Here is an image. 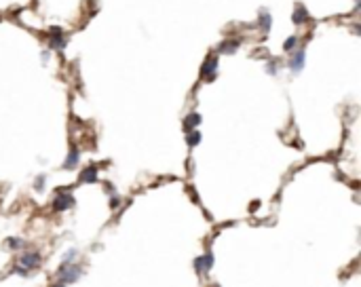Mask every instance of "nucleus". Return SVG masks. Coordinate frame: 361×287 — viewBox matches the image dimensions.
Wrapping results in <instances>:
<instances>
[{
    "instance_id": "12",
    "label": "nucleus",
    "mask_w": 361,
    "mask_h": 287,
    "mask_svg": "<svg viewBox=\"0 0 361 287\" xmlns=\"http://www.w3.org/2000/svg\"><path fill=\"white\" fill-rule=\"evenodd\" d=\"M260 26H262V30H264V32H269V30H271V15L266 13V11H262V13H260Z\"/></svg>"
},
{
    "instance_id": "5",
    "label": "nucleus",
    "mask_w": 361,
    "mask_h": 287,
    "mask_svg": "<svg viewBox=\"0 0 361 287\" xmlns=\"http://www.w3.org/2000/svg\"><path fill=\"white\" fill-rule=\"evenodd\" d=\"M19 264L23 268H36V266H41V256H38V253H23Z\"/></svg>"
},
{
    "instance_id": "17",
    "label": "nucleus",
    "mask_w": 361,
    "mask_h": 287,
    "mask_svg": "<svg viewBox=\"0 0 361 287\" xmlns=\"http://www.w3.org/2000/svg\"><path fill=\"white\" fill-rule=\"evenodd\" d=\"M26 270H28V268H23V266L19 264V266H15V268H13V273H15V275H26Z\"/></svg>"
},
{
    "instance_id": "15",
    "label": "nucleus",
    "mask_w": 361,
    "mask_h": 287,
    "mask_svg": "<svg viewBox=\"0 0 361 287\" xmlns=\"http://www.w3.org/2000/svg\"><path fill=\"white\" fill-rule=\"evenodd\" d=\"M296 45H298V38L292 36V38H287V41L283 43V49L285 51H292V49H296Z\"/></svg>"
},
{
    "instance_id": "10",
    "label": "nucleus",
    "mask_w": 361,
    "mask_h": 287,
    "mask_svg": "<svg viewBox=\"0 0 361 287\" xmlns=\"http://www.w3.org/2000/svg\"><path fill=\"white\" fill-rule=\"evenodd\" d=\"M292 17H294V23H304V21H307V17H309V15H307V9H304L302 4H298Z\"/></svg>"
},
{
    "instance_id": "11",
    "label": "nucleus",
    "mask_w": 361,
    "mask_h": 287,
    "mask_svg": "<svg viewBox=\"0 0 361 287\" xmlns=\"http://www.w3.org/2000/svg\"><path fill=\"white\" fill-rule=\"evenodd\" d=\"M184 125H186V129H188V131H190V129H192V127H199V125H201V116H199L197 112L188 114V116H186V123H184Z\"/></svg>"
},
{
    "instance_id": "21",
    "label": "nucleus",
    "mask_w": 361,
    "mask_h": 287,
    "mask_svg": "<svg viewBox=\"0 0 361 287\" xmlns=\"http://www.w3.org/2000/svg\"><path fill=\"white\" fill-rule=\"evenodd\" d=\"M214 287H218V285H214Z\"/></svg>"
},
{
    "instance_id": "3",
    "label": "nucleus",
    "mask_w": 361,
    "mask_h": 287,
    "mask_svg": "<svg viewBox=\"0 0 361 287\" xmlns=\"http://www.w3.org/2000/svg\"><path fill=\"white\" fill-rule=\"evenodd\" d=\"M211 266H214V256H211V251L205 253V256H201V258L194 260V268H197L199 275H205Z\"/></svg>"
},
{
    "instance_id": "20",
    "label": "nucleus",
    "mask_w": 361,
    "mask_h": 287,
    "mask_svg": "<svg viewBox=\"0 0 361 287\" xmlns=\"http://www.w3.org/2000/svg\"><path fill=\"white\" fill-rule=\"evenodd\" d=\"M53 287H64V285H61V283H59V285H53Z\"/></svg>"
},
{
    "instance_id": "6",
    "label": "nucleus",
    "mask_w": 361,
    "mask_h": 287,
    "mask_svg": "<svg viewBox=\"0 0 361 287\" xmlns=\"http://www.w3.org/2000/svg\"><path fill=\"white\" fill-rule=\"evenodd\" d=\"M304 59H307V55H304V51H296L292 61H289V68H292L294 72H300L304 68Z\"/></svg>"
},
{
    "instance_id": "14",
    "label": "nucleus",
    "mask_w": 361,
    "mask_h": 287,
    "mask_svg": "<svg viewBox=\"0 0 361 287\" xmlns=\"http://www.w3.org/2000/svg\"><path fill=\"white\" fill-rule=\"evenodd\" d=\"M186 142H188V146H197V144L201 142V133L199 131H190V133H188V138H186Z\"/></svg>"
},
{
    "instance_id": "8",
    "label": "nucleus",
    "mask_w": 361,
    "mask_h": 287,
    "mask_svg": "<svg viewBox=\"0 0 361 287\" xmlns=\"http://www.w3.org/2000/svg\"><path fill=\"white\" fill-rule=\"evenodd\" d=\"M51 47L53 49H57V51H61L66 47V41L61 38V30H53V36H51Z\"/></svg>"
},
{
    "instance_id": "19",
    "label": "nucleus",
    "mask_w": 361,
    "mask_h": 287,
    "mask_svg": "<svg viewBox=\"0 0 361 287\" xmlns=\"http://www.w3.org/2000/svg\"><path fill=\"white\" fill-rule=\"evenodd\" d=\"M277 68H279L277 63H274V61H271V63H269V74H274V72H277Z\"/></svg>"
},
{
    "instance_id": "1",
    "label": "nucleus",
    "mask_w": 361,
    "mask_h": 287,
    "mask_svg": "<svg viewBox=\"0 0 361 287\" xmlns=\"http://www.w3.org/2000/svg\"><path fill=\"white\" fill-rule=\"evenodd\" d=\"M83 277V268L81 266H74V264H61L59 268V281L61 283H74L78 279Z\"/></svg>"
},
{
    "instance_id": "9",
    "label": "nucleus",
    "mask_w": 361,
    "mask_h": 287,
    "mask_svg": "<svg viewBox=\"0 0 361 287\" xmlns=\"http://www.w3.org/2000/svg\"><path fill=\"white\" fill-rule=\"evenodd\" d=\"M78 158H81V154H78V150H76V148H72V150H70V154H68V158H66L64 167H66V169H74V167L78 165Z\"/></svg>"
},
{
    "instance_id": "7",
    "label": "nucleus",
    "mask_w": 361,
    "mask_h": 287,
    "mask_svg": "<svg viewBox=\"0 0 361 287\" xmlns=\"http://www.w3.org/2000/svg\"><path fill=\"white\" fill-rule=\"evenodd\" d=\"M81 182L83 184H93V182H97V167H87V169L81 173Z\"/></svg>"
},
{
    "instance_id": "2",
    "label": "nucleus",
    "mask_w": 361,
    "mask_h": 287,
    "mask_svg": "<svg viewBox=\"0 0 361 287\" xmlns=\"http://www.w3.org/2000/svg\"><path fill=\"white\" fill-rule=\"evenodd\" d=\"M76 201H74V196L70 194V192H59L57 196H55V201H53V207H55V211H66V209H70Z\"/></svg>"
},
{
    "instance_id": "16",
    "label": "nucleus",
    "mask_w": 361,
    "mask_h": 287,
    "mask_svg": "<svg viewBox=\"0 0 361 287\" xmlns=\"http://www.w3.org/2000/svg\"><path fill=\"white\" fill-rule=\"evenodd\" d=\"M26 243H23V239H11L9 241V247L11 249H19V247H23Z\"/></svg>"
},
{
    "instance_id": "4",
    "label": "nucleus",
    "mask_w": 361,
    "mask_h": 287,
    "mask_svg": "<svg viewBox=\"0 0 361 287\" xmlns=\"http://www.w3.org/2000/svg\"><path fill=\"white\" fill-rule=\"evenodd\" d=\"M216 68H218V57H209L205 63H203V70H201L203 78L214 81V78H216Z\"/></svg>"
},
{
    "instance_id": "18",
    "label": "nucleus",
    "mask_w": 361,
    "mask_h": 287,
    "mask_svg": "<svg viewBox=\"0 0 361 287\" xmlns=\"http://www.w3.org/2000/svg\"><path fill=\"white\" fill-rule=\"evenodd\" d=\"M36 190H43V186H45V178H36Z\"/></svg>"
},
{
    "instance_id": "13",
    "label": "nucleus",
    "mask_w": 361,
    "mask_h": 287,
    "mask_svg": "<svg viewBox=\"0 0 361 287\" xmlns=\"http://www.w3.org/2000/svg\"><path fill=\"white\" fill-rule=\"evenodd\" d=\"M220 49H222L224 53H234V51L239 49V43L237 41H228V43H224L222 47H220Z\"/></svg>"
}]
</instances>
